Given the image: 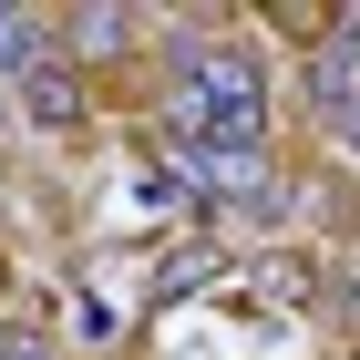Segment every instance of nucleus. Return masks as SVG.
I'll return each mask as SVG.
<instances>
[{
	"instance_id": "obj_6",
	"label": "nucleus",
	"mask_w": 360,
	"mask_h": 360,
	"mask_svg": "<svg viewBox=\"0 0 360 360\" xmlns=\"http://www.w3.org/2000/svg\"><path fill=\"white\" fill-rule=\"evenodd\" d=\"M330 134H340V144L360 155V103H340V113H330Z\"/></svg>"
},
{
	"instance_id": "obj_7",
	"label": "nucleus",
	"mask_w": 360,
	"mask_h": 360,
	"mask_svg": "<svg viewBox=\"0 0 360 360\" xmlns=\"http://www.w3.org/2000/svg\"><path fill=\"white\" fill-rule=\"evenodd\" d=\"M350 330H360V278H350Z\"/></svg>"
},
{
	"instance_id": "obj_2",
	"label": "nucleus",
	"mask_w": 360,
	"mask_h": 360,
	"mask_svg": "<svg viewBox=\"0 0 360 360\" xmlns=\"http://www.w3.org/2000/svg\"><path fill=\"white\" fill-rule=\"evenodd\" d=\"M31 62H41V21H31V11H11V0H0V72L21 83Z\"/></svg>"
},
{
	"instance_id": "obj_4",
	"label": "nucleus",
	"mask_w": 360,
	"mask_h": 360,
	"mask_svg": "<svg viewBox=\"0 0 360 360\" xmlns=\"http://www.w3.org/2000/svg\"><path fill=\"white\" fill-rule=\"evenodd\" d=\"M248 299H309V268L299 257H268V268H248Z\"/></svg>"
},
{
	"instance_id": "obj_1",
	"label": "nucleus",
	"mask_w": 360,
	"mask_h": 360,
	"mask_svg": "<svg viewBox=\"0 0 360 360\" xmlns=\"http://www.w3.org/2000/svg\"><path fill=\"white\" fill-rule=\"evenodd\" d=\"M21 113L41 134H72V124H83V72H72V62H31L21 72Z\"/></svg>"
},
{
	"instance_id": "obj_3",
	"label": "nucleus",
	"mask_w": 360,
	"mask_h": 360,
	"mask_svg": "<svg viewBox=\"0 0 360 360\" xmlns=\"http://www.w3.org/2000/svg\"><path fill=\"white\" fill-rule=\"evenodd\" d=\"M72 41L83 52H124L134 41V11H72Z\"/></svg>"
},
{
	"instance_id": "obj_5",
	"label": "nucleus",
	"mask_w": 360,
	"mask_h": 360,
	"mask_svg": "<svg viewBox=\"0 0 360 360\" xmlns=\"http://www.w3.org/2000/svg\"><path fill=\"white\" fill-rule=\"evenodd\" d=\"M0 360H62V350H52L41 330H0Z\"/></svg>"
}]
</instances>
